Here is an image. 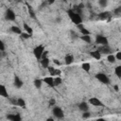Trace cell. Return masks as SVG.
Listing matches in <instances>:
<instances>
[{"label": "cell", "mask_w": 121, "mask_h": 121, "mask_svg": "<svg viewBox=\"0 0 121 121\" xmlns=\"http://www.w3.org/2000/svg\"><path fill=\"white\" fill-rule=\"evenodd\" d=\"M67 13H68V16H69L70 20H71L76 26H78V25H79V24H82V18H81V16L79 15V13H78L77 11H75V10H73V9H69V10L67 11Z\"/></svg>", "instance_id": "cell-1"}, {"label": "cell", "mask_w": 121, "mask_h": 121, "mask_svg": "<svg viewBox=\"0 0 121 121\" xmlns=\"http://www.w3.org/2000/svg\"><path fill=\"white\" fill-rule=\"evenodd\" d=\"M44 50H45V47H44V45H43V44L37 45V46L33 49V55L35 56V58H36L38 60H40L42 59V55H43V53L44 52Z\"/></svg>", "instance_id": "cell-2"}, {"label": "cell", "mask_w": 121, "mask_h": 121, "mask_svg": "<svg viewBox=\"0 0 121 121\" xmlns=\"http://www.w3.org/2000/svg\"><path fill=\"white\" fill-rule=\"evenodd\" d=\"M95 78H96L99 82H101V83H103V84H109V83H110V78H109V77H108L106 74H104V73H97V74L95 75Z\"/></svg>", "instance_id": "cell-3"}, {"label": "cell", "mask_w": 121, "mask_h": 121, "mask_svg": "<svg viewBox=\"0 0 121 121\" xmlns=\"http://www.w3.org/2000/svg\"><path fill=\"white\" fill-rule=\"evenodd\" d=\"M52 112L54 114L55 117L59 118V119H61L64 117V112H63V110L60 108V107H58V106H55L52 110Z\"/></svg>", "instance_id": "cell-4"}, {"label": "cell", "mask_w": 121, "mask_h": 121, "mask_svg": "<svg viewBox=\"0 0 121 121\" xmlns=\"http://www.w3.org/2000/svg\"><path fill=\"white\" fill-rule=\"evenodd\" d=\"M5 18L6 20L8 21H14L16 19V15H15V12L11 9H8L5 12Z\"/></svg>", "instance_id": "cell-5"}, {"label": "cell", "mask_w": 121, "mask_h": 121, "mask_svg": "<svg viewBox=\"0 0 121 121\" xmlns=\"http://www.w3.org/2000/svg\"><path fill=\"white\" fill-rule=\"evenodd\" d=\"M95 43L97 44H101V45H108L109 44L108 39L105 36H102V35H96V37H95Z\"/></svg>", "instance_id": "cell-6"}, {"label": "cell", "mask_w": 121, "mask_h": 121, "mask_svg": "<svg viewBox=\"0 0 121 121\" xmlns=\"http://www.w3.org/2000/svg\"><path fill=\"white\" fill-rule=\"evenodd\" d=\"M43 82L48 85L49 87H55V82H54V77H44L43 78Z\"/></svg>", "instance_id": "cell-7"}, {"label": "cell", "mask_w": 121, "mask_h": 121, "mask_svg": "<svg viewBox=\"0 0 121 121\" xmlns=\"http://www.w3.org/2000/svg\"><path fill=\"white\" fill-rule=\"evenodd\" d=\"M13 84H14V86L16 87V88H18V89H20V88H22V86H23V80L19 78V76H17V75H15L14 76V78H13Z\"/></svg>", "instance_id": "cell-8"}, {"label": "cell", "mask_w": 121, "mask_h": 121, "mask_svg": "<svg viewBox=\"0 0 121 121\" xmlns=\"http://www.w3.org/2000/svg\"><path fill=\"white\" fill-rule=\"evenodd\" d=\"M7 119L10 121H21V115L19 113H10L7 115Z\"/></svg>", "instance_id": "cell-9"}, {"label": "cell", "mask_w": 121, "mask_h": 121, "mask_svg": "<svg viewBox=\"0 0 121 121\" xmlns=\"http://www.w3.org/2000/svg\"><path fill=\"white\" fill-rule=\"evenodd\" d=\"M47 69H48V72H49V74H50V76H60V70H58V69H56V68H54L53 66H48L47 67Z\"/></svg>", "instance_id": "cell-10"}, {"label": "cell", "mask_w": 121, "mask_h": 121, "mask_svg": "<svg viewBox=\"0 0 121 121\" xmlns=\"http://www.w3.org/2000/svg\"><path fill=\"white\" fill-rule=\"evenodd\" d=\"M89 103L93 106H103V103L97 97H91L89 99Z\"/></svg>", "instance_id": "cell-11"}, {"label": "cell", "mask_w": 121, "mask_h": 121, "mask_svg": "<svg viewBox=\"0 0 121 121\" xmlns=\"http://www.w3.org/2000/svg\"><path fill=\"white\" fill-rule=\"evenodd\" d=\"M0 95L5 97V98H9V94H8L7 88H6V86L4 84L0 85Z\"/></svg>", "instance_id": "cell-12"}, {"label": "cell", "mask_w": 121, "mask_h": 121, "mask_svg": "<svg viewBox=\"0 0 121 121\" xmlns=\"http://www.w3.org/2000/svg\"><path fill=\"white\" fill-rule=\"evenodd\" d=\"M23 28H24L25 32H26V33H28V34H30V35L33 34V29H32V27H31L29 25H27L26 23H23Z\"/></svg>", "instance_id": "cell-13"}, {"label": "cell", "mask_w": 121, "mask_h": 121, "mask_svg": "<svg viewBox=\"0 0 121 121\" xmlns=\"http://www.w3.org/2000/svg\"><path fill=\"white\" fill-rule=\"evenodd\" d=\"M64 60H65V64L70 65V64L73 63V61H74V57H73V55L67 54V55L65 56V58H64Z\"/></svg>", "instance_id": "cell-14"}, {"label": "cell", "mask_w": 121, "mask_h": 121, "mask_svg": "<svg viewBox=\"0 0 121 121\" xmlns=\"http://www.w3.org/2000/svg\"><path fill=\"white\" fill-rule=\"evenodd\" d=\"M78 109L83 112H87L88 110H89V106H88V103H86V102H81V103H79V105H78Z\"/></svg>", "instance_id": "cell-15"}, {"label": "cell", "mask_w": 121, "mask_h": 121, "mask_svg": "<svg viewBox=\"0 0 121 121\" xmlns=\"http://www.w3.org/2000/svg\"><path fill=\"white\" fill-rule=\"evenodd\" d=\"M90 55H91V57H93L95 60H100L101 59V53L98 51V50H95V51H92L91 53H90Z\"/></svg>", "instance_id": "cell-16"}, {"label": "cell", "mask_w": 121, "mask_h": 121, "mask_svg": "<svg viewBox=\"0 0 121 121\" xmlns=\"http://www.w3.org/2000/svg\"><path fill=\"white\" fill-rule=\"evenodd\" d=\"M41 61V65L43 68H47L49 66V63H50V60H49V58H45V59H42L40 60Z\"/></svg>", "instance_id": "cell-17"}, {"label": "cell", "mask_w": 121, "mask_h": 121, "mask_svg": "<svg viewBox=\"0 0 121 121\" xmlns=\"http://www.w3.org/2000/svg\"><path fill=\"white\" fill-rule=\"evenodd\" d=\"M98 17H99V19H101V20H106V19H108V18L111 17V13H110L109 11H104V12L99 13V14H98Z\"/></svg>", "instance_id": "cell-18"}, {"label": "cell", "mask_w": 121, "mask_h": 121, "mask_svg": "<svg viewBox=\"0 0 121 121\" xmlns=\"http://www.w3.org/2000/svg\"><path fill=\"white\" fill-rule=\"evenodd\" d=\"M10 30H11V32H13L15 34H18V35H21L23 33V30L19 26H12L10 27Z\"/></svg>", "instance_id": "cell-19"}, {"label": "cell", "mask_w": 121, "mask_h": 121, "mask_svg": "<svg viewBox=\"0 0 121 121\" xmlns=\"http://www.w3.org/2000/svg\"><path fill=\"white\" fill-rule=\"evenodd\" d=\"M81 68L83 69V71H85L86 73H89L91 70V64L90 62H83L81 65Z\"/></svg>", "instance_id": "cell-20"}, {"label": "cell", "mask_w": 121, "mask_h": 121, "mask_svg": "<svg viewBox=\"0 0 121 121\" xmlns=\"http://www.w3.org/2000/svg\"><path fill=\"white\" fill-rule=\"evenodd\" d=\"M43 79H40V78H36V79L33 81V84H34L35 88H37V89H40V88L42 87V84H43Z\"/></svg>", "instance_id": "cell-21"}, {"label": "cell", "mask_w": 121, "mask_h": 121, "mask_svg": "<svg viewBox=\"0 0 121 121\" xmlns=\"http://www.w3.org/2000/svg\"><path fill=\"white\" fill-rule=\"evenodd\" d=\"M107 60H108L110 63H114V62L116 61L115 55H113V54H108V56H107Z\"/></svg>", "instance_id": "cell-22"}, {"label": "cell", "mask_w": 121, "mask_h": 121, "mask_svg": "<svg viewBox=\"0 0 121 121\" xmlns=\"http://www.w3.org/2000/svg\"><path fill=\"white\" fill-rule=\"evenodd\" d=\"M17 106H19V107H21V108H26V101L22 98V97H19V98H17Z\"/></svg>", "instance_id": "cell-23"}, {"label": "cell", "mask_w": 121, "mask_h": 121, "mask_svg": "<svg viewBox=\"0 0 121 121\" xmlns=\"http://www.w3.org/2000/svg\"><path fill=\"white\" fill-rule=\"evenodd\" d=\"M54 82H55V86H59L62 83V79L60 76H57V77H54Z\"/></svg>", "instance_id": "cell-24"}, {"label": "cell", "mask_w": 121, "mask_h": 121, "mask_svg": "<svg viewBox=\"0 0 121 121\" xmlns=\"http://www.w3.org/2000/svg\"><path fill=\"white\" fill-rule=\"evenodd\" d=\"M114 75L118 78H121V66H116L114 68Z\"/></svg>", "instance_id": "cell-25"}, {"label": "cell", "mask_w": 121, "mask_h": 121, "mask_svg": "<svg viewBox=\"0 0 121 121\" xmlns=\"http://www.w3.org/2000/svg\"><path fill=\"white\" fill-rule=\"evenodd\" d=\"M80 39L83 41V42H85V43H91V36L90 35H82L81 37H80Z\"/></svg>", "instance_id": "cell-26"}, {"label": "cell", "mask_w": 121, "mask_h": 121, "mask_svg": "<svg viewBox=\"0 0 121 121\" xmlns=\"http://www.w3.org/2000/svg\"><path fill=\"white\" fill-rule=\"evenodd\" d=\"M26 6H27V9H28V13H29V15L32 17V18H36V16H35V12L33 11V9H32V7L31 6H29L28 4H26Z\"/></svg>", "instance_id": "cell-27"}, {"label": "cell", "mask_w": 121, "mask_h": 121, "mask_svg": "<svg viewBox=\"0 0 121 121\" xmlns=\"http://www.w3.org/2000/svg\"><path fill=\"white\" fill-rule=\"evenodd\" d=\"M98 4H99L100 7L105 8L108 5V0H98Z\"/></svg>", "instance_id": "cell-28"}, {"label": "cell", "mask_w": 121, "mask_h": 121, "mask_svg": "<svg viewBox=\"0 0 121 121\" xmlns=\"http://www.w3.org/2000/svg\"><path fill=\"white\" fill-rule=\"evenodd\" d=\"M31 36H32V35H30V34H28V33H26V32H23V33L20 35V37H21L22 39H29Z\"/></svg>", "instance_id": "cell-29"}, {"label": "cell", "mask_w": 121, "mask_h": 121, "mask_svg": "<svg viewBox=\"0 0 121 121\" xmlns=\"http://www.w3.org/2000/svg\"><path fill=\"white\" fill-rule=\"evenodd\" d=\"M0 50H1L2 52H4V51H5V43H4V42H3V41H1V42H0Z\"/></svg>", "instance_id": "cell-30"}, {"label": "cell", "mask_w": 121, "mask_h": 121, "mask_svg": "<svg viewBox=\"0 0 121 121\" xmlns=\"http://www.w3.org/2000/svg\"><path fill=\"white\" fill-rule=\"evenodd\" d=\"M82 117H83V118H88V117H90V112H89L88 111H87V112H83Z\"/></svg>", "instance_id": "cell-31"}, {"label": "cell", "mask_w": 121, "mask_h": 121, "mask_svg": "<svg viewBox=\"0 0 121 121\" xmlns=\"http://www.w3.org/2000/svg\"><path fill=\"white\" fill-rule=\"evenodd\" d=\"M48 53H49V52H48L47 50H44V52H43V55H42V59L48 58V57H47V56H48ZM42 59H41V60H42Z\"/></svg>", "instance_id": "cell-32"}, {"label": "cell", "mask_w": 121, "mask_h": 121, "mask_svg": "<svg viewBox=\"0 0 121 121\" xmlns=\"http://www.w3.org/2000/svg\"><path fill=\"white\" fill-rule=\"evenodd\" d=\"M55 104H56L55 98H50V100H49V105H50V106H55Z\"/></svg>", "instance_id": "cell-33"}, {"label": "cell", "mask_w": 121, "mask_h": 121, "mask_svg": "<svg viewBox=\"0 0 121 121\" xmlns=\"http://www.w3.org/2000/svg\"><path fill=\"white\" fill-rule=\"evenodd\" d=\"M115 58H116V60H121V51H118V52L115 54Z\"/></svg>", "instance_id": "cell-34"}, {"label": "cell", "mask_w": 121, "mask_h": 121, "mask_svg": "<svg viewBox=\"0 0 121 121\" xmlns=\"http://www.w3.org/2000/svg\"><path fill=\"white\" fill-rule=\"evenodd\" d=\"M53 62H54L55 64H57V65H60V62L58 60H53Z\"/></svg>", "instance_id": "cell-35"}, {"label": "cell", "mask_w": 121, "mask_h": 121, "mask_svg": "<svg viewBox=\"0 0 121 121\" xmlns=\"http://www.w3.org/2000/svg\"><path fill=\"white\" fill-rule=\"evenodd\" d=\"M113 88H114V90H115L116 92H118V91H119V88H118V86H117V85H113Z\"/></svg>", "instance_id": "cell-36"}, {"label": "cell", "mask_w": 121, "mask_h": 121, "mask_svg": "<svg viewBox=\"0 0 121 121\" xmlns=\"http://www.w3.org/2000/svg\"><path fill=\"white\" fill-rule=\"evenodd\" d=\"M54 2H55V0H47V3H48V4H50V5H51V4H53Z\"/></svg>", "instance_id": "cell-37"}, {"label": "cell", "mask_w": 121, "mask_h": 121, "mask_svg": "<svg viewBox=\"0 0 121 121\" xmlns=\"http://www.w3.org/2000/svg\"><path fill=\"white\" fill-rule=\"evenodd\" d=\"M63 1H64V2H65V1H67V0H63Z\"/></svg>", "instance_id": "cell-38"}]
</instances>
